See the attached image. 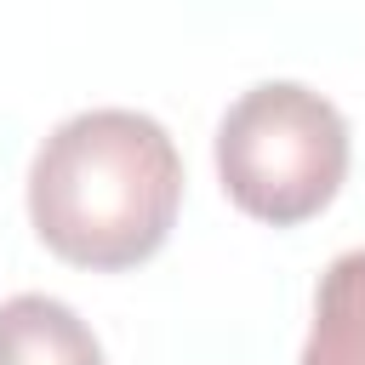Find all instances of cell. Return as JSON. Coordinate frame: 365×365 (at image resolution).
Instances as JSON below:
<instances>
[{
    "instance_id": "6da1fadb",
    "label": "cell",
    "mask_w": 365,
    "mask_h": 365,
    "mask_svg": "<svg viewBox=\"0 0 365 365\" xmlns=\"http://www.w3.org/2000/svg\"><path fill=\"white\" fill-rule=\"evenodd\" d=\"M182 205V154L143 108H80L34 148L29 222L74 268L148 262Z\"/></svg>"
},
{
    "instance_id": "7a4b0ae2",
    "label": "cell",
    "mask_w": 365,
    "mask_h": 365,
    "mask_svg": "<svg viewBox=\"0 0 365 365\" xmlns=\"http://www.w3.org/2000/svg\"><path fill=\"white\" fill-rule=\"evenodd\" d=\"M217 177L245 217L297 228L348 177V120L302 80H257L217 120Z\"/></svg>"
},
{
    "instance_id": "3957f363",
    "label": "cell",
    "mask_w": 365,
    "mask_h": 365,
    "mask_svg": "<svg viewBox=\"0 0 365 365\" xmlns=\"http://www.w3.org/2000/svg\"><path fill=\"white\" fill-rule=\"evenodd\" d=\"M0 365H108L91 325L46 291H17L0 302Z\"/></svg>"
},
{
    "instance_id": "277c9868",
    "label": "cell",
    "mask_w": 365,
    "mask_h": 365,
    "mask_svg": "<svg viewBox=\"0 0 365 365\" xmlns=\"http://www.w3.org/2000/svg\"><path fill=\"white\" fill-rule=\"evenodd\" d=\"M297 365H365V245L331 257Z\"/></svg>"
}]
</instances>
